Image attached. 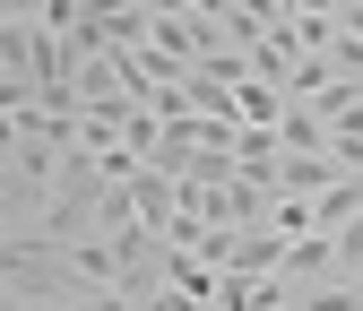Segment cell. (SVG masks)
<instances>
[{"label": "cell", "instance_id": "6da1fadb", "mask_svg": "<svg viewBox=\"0 0 363 311\" xmlns=\"http://www.w3.org/2000/svg\"><path fill=\"white\" fill-rule=\"evenodd\" d=\"M329 182H346L337 156H294V164H277V191H329Z\"/></svg>", "mask_w": 363, "mask_h": 311}, {"label": "cell", "instance_id": "7a4b0ae2", "mask_svg": "<svg viewBox=\"0 0 363 311\" xmlns=\"http://www.w3.org/2000/svg\"><path fill=\"white\" fill-rule=\"evenodd\" d=\"M294 311H363V294L354 285H320V294H303Z\"/></svg>", "mask_w": 363, "mask_h": 311}, {"label": "cell", "instance_id": "3957f363", "mask_svg": "<svg viewBox=\"0 0 363 311\" xmlns=\"http://www.w3.org/2000/svg\"><path fill=\"white\" fill-rule=\"evenodd\" d=\"M35 52H26V26L18 18H0V69H26Z\"/></svg>", "mask_w": 363, "mask_h": 311}]
</instances>
